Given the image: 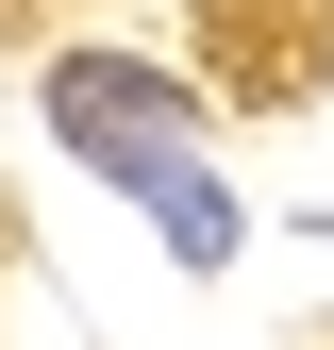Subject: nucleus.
Returning a JSON list of instances; mask_svg holds the SVG:
<instances>
[{
    "mask_svg": "<svg viewBox=\"0 0 334 350\" xmlns=\"http://www.w3.org/2000/svg\"><path fill=\"white\" fill-rule=\"evenodd\" d=\"M201 33H218L234 100H301V83H334V0H201Z\"/></svg>",
    "mask_w": 334,
    "mask_h": 350,
    "instance_id": "f03ea898",
    "label": "nucleus"
},
{
    "mask_svg": "<svg viewBox=\"0 0 334 350\" xmlns=\"http://www.w3.org/2000/svg\"><path fill=\"white\" fill-rule=\"evenodd\" d=\"M51 134L101 167V184L167 200V184H184V134H201V100H184L167 67H134V51H67V67H51Z\"/></svg>",
    "mask_w": 334,
    "mask_h": 350,
    "instance_id": "f257e3e1",
    "label": "nucleus"
}]
</instances>
